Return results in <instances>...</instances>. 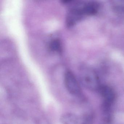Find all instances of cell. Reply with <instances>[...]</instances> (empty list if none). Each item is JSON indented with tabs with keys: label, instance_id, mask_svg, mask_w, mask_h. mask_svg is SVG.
<instances>
[{
	"label": "cell",
	"instance_id": "obj_5",
	"mask_svg": "<svg viewBox=\"0 0 124 124\" xmlns=\"http://www.w3.org/2000/svg\"><path fill=\"white\" fill-rule=\"evenodd\" d=\"M61 121L63 124H78L79 119L74 114L67 113L62 116Z\"/></svg>",
	"mask_w": 124,
	"mask_h": 124
},
{
	"label": "cell",
	"instance_id": "obj_4",
	"mask_svg": "<svg viewBox=\"0 0 124 124\" xmlns=\"http://www.w3.org/2000/svg\"><path fill=\"white\" fill-rule=\"evenodd\" d=\"M98 90L104 99V106L107 110L114 103L115 99V93L113 90L107 85H101Z\"/></svg>",
	"mask_w": 124,
	"mask_h": 124
},
{
	"label": "cell",
	"instance_id": "obj_2",
	"mask_svg": "<svg viewBox=\"0 0 124 124\" xmlns=\"http://www.w3.org/2000/svg\"><path fill=\"white\" fill-rule=\"evenodd\" d=\"M90 16L86 3L79 4L70 9L67 15L66 22L68 27L74 26L83 18Z\"/></svg>",
	"mask_w": 124,
	"mask_h": 124
},
{
	"label": "cell",
	"instance_id": "obj_6",
	"mask_svg": "<svg viewBox=\"0 0 124 124\" xmlns=\"http://www.w3.org/2000/svg\"><path fill=\"white\" fill-rule=\"evenodd\" d=\"M50 47L51 50L60 53L61 51V42L58 39H54L51 42Z\"/></svg>",
	"mask_w": 124,
	"mask_h": 124
},
{
	"label": "cell",
	"instance_id": "obj_1",
	"mask_svg": "<svg viewBox=\"0 0 124 124\" xmlns=\"http://www.w3.org/2000/svg\"><path fill=\"white\" fill-rule=\"evenodd\" d=\"M79 74L80 81L85 87L92 90H99L101 86L99 79L93 70L87 66H82Z\"/></svg>",
	"mask_w": 124,
	"mask_h": 124
},
{
	"label": "cell",
	"instance_id": "obj_3",
	"mask_svg": "<svg viewBox=\"0 0 124 124\" xmlns=\"http://www.w3.org/2000/svg\"><path fill=\"white\" fill-rule=\"evenodd\" d=\"M65 86L68 92L73 95L80 96L82 91L79 84L74 74L71 71H67L64 76Z\"/></svg>",
	"mask_w": 124,
	"mask_h": 124
}]
</instances>
